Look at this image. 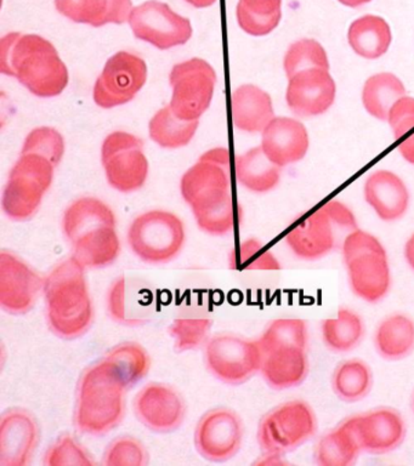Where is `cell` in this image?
I'll return each instance as SVG.
<instances>
[{"mask_svg": "<svg viewBox=\"0 0 414 466\" xmlns=\"http://www.w3.org/2000/svg\"><path fill=\"white\" fill-rule=\"evenodd\" d=\"M318 432V417L303 400L279 404L265 414L257 428V443L265 453L285 455L307 443Z\"/></svg>", "mask_w": 414, "mask_h": 466, "instance_id": "8fae6325", "label": "cell"}, {"mask_svg": "<svg viewBox=\"0 0 414 466\" xmlns=\"http://www.w3.org/2000/svg\"><path fill=\"white\" fill-rule=\"evenodd\" d=\"M129 386L114 360L104 357L86 368L77 389L76 426L90 436H104L117 428L126 413Z\"/></svg>", "mask_w": 414, "mask_h": 466, "instance_id": "277c9868", "label": "cell"}, {"mask_svg": "<svg viewBox=\"0 0 414 466\" xmlns=\"http://www.w3.org/2000/svg\"><path fill=\"white\" fill-rule=\"evenodd\" d=\"M231 111L235 127L246 133L264 131L275 118L270 95L253 84H245L234 91Z\"/></svg>", "mask_w": 414, "mask_h": 466, "instance_id": "484cf974", "label": "cell"}, {"mask_svg": "<svg viewBox=\"0 0 414 466\" xmlns=\"http://www.w3.org/2000/svg\"><path fill=\"white\" fill-rule=\"evenodd\" d=\"M63 228L72 247V258L86 268H104L121 253L117 220L106 203L83 197L65 211Z\"/></svg>", "mask_w": 414, "mask_h": 466, "instance_id": "3957f363", "label": "cell"}, {"mask_svg": "<svg viewBox=\"0 0 414 466\" xmlns=\"http://www.w3.org/2000/svg\"><path fill=\"white\" fill-rule=\"evenodd\" d=\"M187 233L183 221L166 210H150L134 218L128 229V243L141 261L167 264L183 250Z\"/></svg>", "mask_w": 414, "mask_h": 466, "instance_id": "9c48e42d", "label": "cell"}, {"mask_svg": "<svg viewBox=\"0 0 414 466\" xmlns=\"http://www.w3.org/2000/svg\"><path fill=\"white\" fill-rule=\"evenodd\" d=\"M401 80L392 73H378L367 80L362 90V102L370 116L380 120L389 118L395 102L405 96Z\"/></svg>", "mask_w": 414, "mask_h": 466, "instance_id": "d6a6232c", "label": "cell"}, {"mask_svg": "<svg viewBox=\"0 0 414 466\" xmlns=\"http://www.w3.org/2000/svg\"><path fill=\"white\" fill-rule=\"evenodd\" d=\"M245 428L241 418L227 408L207 411L195 430V446L202 458L224 462L241 450Z\"/></svg>", "mask_w": 414, "mask_h": 466, "instance_id": "e0dca14e", "label": "cell"}, {"mask_svg": "<svg viewBox=\"0 0 414 466\" xmlns=\"http://www.w3.org/2000/svg\"><path fill=\"white\" fill-rule=\"evenodd\" d=\"M356 228L352 211L338 200H329L301 218L287 233L286 242L296 257L314 261L343 246L345 237Z\"/></svg>", "mask_w": 414, "mask_h": 466, "instance_id": "ba28073f", "label": "cell"}, {"mask_svg": "<svg viewBox=\"0 0 414 466\" xmlns=\"http://www.w3.org/2000/svg\"><path fill=\"white\" fill-rule=\"evenodd\" d=\"M283 66L288 79L304 69H329L326 50L314 39H300L293 43L287 51Z\"/></svg>", "mask_w": 414, "mask_h": 466, "instance_id": "8d00e7d4", "label": "cell"}, {"mask_svg": "<svg viewBox=\"0 0 414 466\" xmlns=\"http://www.w3.org/2000/svg\"><path fill=\"white\" fill-rule=\"evenodd\" d=\"M388 120L398 140L414 130V98H399L389 112Z\"/></svg>", "mask_w": 414, "mask_h": 466, "instance_id": "7bdbcfd3", "label": "cell"}, {"mask_svg": "<svg viewBox=\"0 0 414 466\" xmlns=\"http://www.w3.org/2000/svg\"><path fill=\"white\" fill-rule=\"evenodd\" d=\"M187 2L191 4L192 6L203 9V7L212 6L214 3L217 2V0H187Z\"/></svg>", "mask_w": 414, "mask_h": 466, "instance_id": "7dc6e473", "label": "cell"}, {"mask_svg": "<svg viewBox=\"0 0 414 466\" xmlns=\"http://www.w3.org/2000/svg\"><path fill=\"white\" fill-rule=\"evenodd\" d=\"M257 344L260 373L274 390L303 384L308 374V324L303 319H281L268 324Z\"/></svg>", "mask_w": 414, "mask_h": 466, "instance_id": "8992f818", "label": "cell"}, {"mask_svg": "<svg viewBox=\"0 0 414 466\" xmlns=\"http://www.w3.org/2000/svg\"><path fill=\"white\" fill-rule=\"evenodd\" d=\"M45 289V280L27 262L12 251L0 254V306L10 315L30 312L39 294Z\"/></svg>", "mask_w": 414, "mask_h": 466, "instance_id": "ac0fdd59", "label": "cell"}, {"mask_svg": "<svg viewBox=\"0 0 414 466\" xmlns=\"http://www.w3.org/2000/svg\"><path fill=\"white\" fill-rule=\"evenodd\" d=\"M236 177L249 191L267 193L278 185L281 167L268 159L260 146L236 157Z\"/></svg>", "mask_w": 414, "mask_h": 466, "instance_id": "83f0119b", "label": "cell"}, {"mask_svg": "<svg viewBox=\"0 0 414 466\" xmlns=\"http://www.w3.org/2000/svg\"><path fill=\"white\" fill-rule=\"evenodd\" d=\"M85 266L75 258L54 268L45 279L46 317L57 337L74 340L89 330L94 319Z\"/></svg>", "mask_w": 414, "mask_h": 466, "instance_id": "5b68a950", "label": "cell"}, {"mask_svg": "<svg viewBox=\"0 0 414 466\" xmlns=\"http://www.w3.org/2000/svg\"><path fill=\"white\" fill-rule=\"evenodd\" d=\"M265 155L278 167L303 159L308 148V131L300 122L287 116H275L263 131Z\"/></svg>", "mask_w": 414, "mask_h": 466, "instance_id": "603a6c76", "label": "cell"}, {"mask_svg": "<svg viewBox=\"0 0 414 466\" xmlns=\"http://www.w3.org/2000/svg\"><path fill=\"white\" fill-rule=\"evenodd\" d=\"M348 284L356 297L369 304L383 300L391 287L390 265L380 240L356 228L341 246Z\"/></svg>", "mask_w": 414, "mask_h": 466, "instance_id": "52a82bcc", "label": "cell"}, {"mask_svg": "<svg viewBox=\"0 0 414 466\" xmlns=\"http://www.w3.org/2000/svg\"><path fill=\"white\" fill-rule=\"evenodd\" d=\"M412 410H413V413H414V396H413V400H412Z\"/></svg>", "mask_w": 414, "mask_h": 466, "instance_id": "681fc988", "label": "cell"}, {"mask_svg": "<svg viewBox=\"0 0 414 466\" xmlns=\"http://www.w3.org/2000/svg\"><path fill=\"white\" fill-rule=\"evenodd\" d=\"M281 6L282 0H239L236 10L239 27L250 35H267L281 21Z\"/></svg>", "mask_w": 414, "mask_h": 466, "instance_id": "e575fe53", "label": "cell"}, {"mask_svg": "<svg viewBox=\"0 0 414 466\" xmlns=\"http://www.w3.org/2000/svg\"><path fill=\"white\" fill-rule=\"evenodd\" d=\"M210 373L228 385H241L260 371L261 350L257 341L234 334H219L206 344Z\"/></svg>", "mask_w": 414, "mask_h": 466, "instance_id": "5bb4252c", "label": "cell"}, {"mask_svg": "<svg viewBox=\"0 0 414 466\" xmlns=\"http://www.w3.org/2000/svg\"><path fill=\"white\" fill-rule=\"evenodd\" d=\"M288 80L287 104L301 118L323 115L336 100V83L328 69H304Z\"/></svg>", "mask_w": 414, "mask_h": 466, "instance_id": "44dd1931", "label": "cell"}, {"mask_svg": "<svg viewBox=\"0 0 414 466\" xmlns=\"http://www.w3.org/2000/svg\"><path fill=\"white\" fill-rule=\"evenodd\" d=\"M232 269H279L281 265L270 250L265 249L257 239L245 240L232 250L230 258Z\"/></svg>", "mask_w": 414, "mask_h": 466, "instance_id": "ab89813d", "label": "cell"}, {"mask_svg": "<svg viewBox=\"0 0 414 466\" xmlns=\"http://www.w3.org/2000/svg\"><path fill=\"white\" fill-rule=\"evenodd\" d=\"M338 2L343 4L345 6L358 7L372 2V0H338Z\"/></svg>", "mask_w": 414, "mask_h": 466, "instance_id": "c3c4849f", "label": "cell"}, {"mask_svg": "<svg viewBox=\"0 0 414 466\" xmlns=\"http://www.w3.org/2000/svg\"><path fill=\"white\" fill-rule=\"evenodd\" d=\"M361 451L354 417H351L319 439L314 458L319 466H351L358 461Z\"/></svg>", "mask_w": 414, "mask_h": 466, "instance_id": "4316f807", "label": "cell"}, {"mask_svg": "<svg viewBox=\"0 0 414 466\" xmlns=\"http://www.w3.org/2000/svg\"><path fill=\"white\" fill-rule=\"evenodd\" d=\"M41 430L24 408H10L0 421V466H26L37 450Z\"/></svg>", "mask_w": 414, "mask_h": 466, "instance_id": "ffe728a7", "label": "cell"}, {"mask_svg": "<svg viewBox=\"0 0 414 466\" xmlns=\"http://www.w3.org/2000/svg\"><path fill=\"white\" fill-rule=\"evenodd\" d=\"M212 326L213 320L206 317H184L174 320L169 334L176 340L177 351H191L208 342Z\"/></svg>", "mask_w": 414, "mask_h": 466, "instance_id": "74e56055", "label": "cell"}, {"mask_svg": "<svg viewBox=\"0 0 414 466\" xmlns=\"http://www.w3.org/2000/svg\"><path fill=\"white\" fill-rule=\"evenodd\" d=\"M106 356L118 367L129 389L143 380L150 370V357L146 350L136 342H123L112 349Z\"/></svg>", "mask_w": 414, "mask_h": 466, "instance_id": "d590c367", "label": "cell"}, {"mask_svg": "<svg viewBox=\"0 0 414 466\" xmlns=\"http://www.w3.org/2000/svg\"><path fill=\"white\" fill-rule=\"evenodd\" d=\"M56 167L45 157L21 155L10 171L3 192V210L14 221L34 217L53 184Z\"/></svg>", "mask_w": 414, "mask_h": 466, "instance_id": "30bf717a", "label": "cell"}, {"mask_svg": "<svg viewBox=\"0 0 414 466\" xmlns=\"http://www.w3.org/2000/svg\"><path fill=\"white\" fill-rule=\"evenodd\" d=\"M0 71L14 76L38 97H56L68 86L70 75L49 40L37 35L14 32L0 43Z\"/></svg>", "mask_w": 414, "mask_h": 466, "instance_id": "7a4b0ae2", "label": "cell"}, {"mask_svg": "<svg viewBox=\"0 0 414 466\" xmlns=\"http://www.w3.org/2000/svg\"><path fill=\"white\" fill-rule=\"evenodd\" d=\"M148 461L144 444L130 436L112 441L104 454L103 464L106 466H143Z\"/></svg>", "mask_w": 414, "mask_h": 466, "instance_id": "b9f144b4", "label": "cell"}, {"mask_svg": "<svg viewBox=\"0 0 414 466\" xmlns=\"http://www.w3.org/2000/svg\"><path fill=\"white\" fill-rule=\"evenodd\" d=\"M409 134V137L399 138V151L407 162L414 164V130Z\"/></svg>", "mask_w": 414, "mask_h": 466, "instance_id": "f6af8a7d", "label": "cell"}, {"mask_svg": "<svg viewBox=\"0 0 414 466\" xmlns=\"http://www.w3.org/2000/svg\"><path fill=\"white\" fill-rule=\"evenodd\" d=\"M108 313L116 322H126V279L119 277L112 284L107 297Z\"/></svg>", "mask_w": 414, "mask_h": 466, "instance_id": "ee69618b", "label": "cell"}, {"mask_svg": "<svg viewBox=\"0 0 414 466\" xmlns=\"http://www.w3.org/2000/svg\"><path fill=\"white\" fill-rule=\"evenodd\" d=\"M136 418L151 431L168 433L179 429L187 417V404L180 393L161 382H151L134 399Z\"/></svg>", "mask_w": 414, "mask_h": 466, "instance_id": "d6986e66", "label": "cell"}, {"mask_svg": "<svg viewBox=\"0 0 414 466\" xmlns=\"http://www.w3.org/2000/svg\"><path fill=\"white\" fill-rule=\"evenodd\" d=\"M101 162L108 184L119 192H136L147 180L148 162L144 142L136 135L126 131L108 135L101 147Z\"/></svg>", "mask_w": 414, "mask_h": 466, "instance_id": "4fadbf2b", "label": "cell"}, {"mask_svg": "<svg viewBox=\"0 0 414 466\" xmlns=\"http://www.w3.org/2000/svg\"><path fill=\"white\" fill-rule=\"evenodd\" d=\"M39 155L48 158L54 167L59 166L65 153L63 135L50 127H35L27 135L21 155Z\"/></svg>", "mask_w": 414, "mask_h": 466, "instance_id": "f35d334b", "label": "cell"}, {"mask_svg": "<svg viewBox=\"0 0 414 466\" xmlns=\"http://www.w3.org/2000/svg\"><path fill=\"white\" fill-rule=\"evenodd\" d=\"M365 198L381 220L395 221L405 215L409 193L398 175L378 170L367 178Z\"/></svg>", "mask_w": 414, "mask_h": 466, "instance_id": "cb8c5ba5", "label": "cell"}, {"mask_svg": "<svg viewBox=\"0 0 414 466\" xmlns=\"http://www.w3.org/2000/svg\"><path fill=\"white\" fill-rule=\"evenodd\" d=\"M128 22L137 39L159 50L184 46L192 36L190 20L180 16L168 4L157 0H148L133 7Z\"/></svg>", "mask_w": 414, "mask_h": 466, "instance_id": "2e32d148", "label": "cell"}, {"mask_svg": "<svg viewBox=\"0 0 414 466\" xmlns=\"http://www.w3.org/2000/svg\"><path fill=\"white\" fill-rule=\"evenodd\" d=\"M230 174V152L217 147L202 155L181 178V195L198 228L208 235L225 236L235 228Z\"/></svg>", "mask_w": 414, "mask_h": 466, "instance_id": "6da1fadb", "label": "cell"}, {"mask_svg": "<svg viewBox=\"0 0 414 466\" xmlns=\"http://www.w3.org/2000/svg\"><path fill=\"white\" fill-rule=\"evenodd\" d=\"M374 345L384 360L405 359L414 350V322L402 313L381 320L374 335Z\"/></svg>", "mask_w": 414, "mask_h": 466, "instance_id": "f1b7e54d", "label": "cell"}, {"mask_svg": "<svg viewBox=\"0 0 414 466\" xmlns=\"http://www.w3.org/2000/svg\"><path fill=\"white\" fill-rule=\"evenodd\" d=\"M372 386V370L361 360H345L334 370L333 391L344 402H358L365 399Z\"/></svg>", "mask_w": 414, "mask_h": 466, "instance_id": "836d02e7", "label": "cell"}, {"mask_svg": "<svg viewBox=\"0 0 414 466\" xmlns=\"http://www.w3.org/2000/svg\"><path fill=\"white\" fill-rule=\"evenodd\" d=\"M322 340L333 352H348L358 348L365 337V324L361 317L348 309H340L337 319L323 320Z\"/></svg>", "mask_w": 414, "mask_h": 466, "instance_id": "1f68e13d", "label": "cell"}, {"mask_svg": "<svg viewBox=\"0 0 414 466\" xmlns=\"http://www.w3.org/2000/svg\"><path fill=\"white\" fill-rule=\"evenodd\" d=\"M348 39L358 56L374 60L383 56L390 46L391 29L384 18L366 15L352 22Z\"/></svg>", "mask_w": 414, "mask_h": 466, "instance_id": "f546056e", "label": "cell"}, {"mask_svg": "<svg viewBox=\"0 0 414 466\" xmlns=\"http://www.w3.org/2000/svg\"><path fill=\"white\" fill-rule=\"evenodd\" d=\"M405 258L407 264L414 271V235L409 237L405 246Z\"/></svg>", "mask_w": 414, "mask_h": 466, "instance_id": "bcb514c9", "label": "cell"}, {"mask_svg": "<svg viewBox=\"0 0 414 466\" xmlns=\"http://www.w3.org/2000/svg\"><path fill=\"white\" fill-rule=\"evenodd\" d=\"M147 80V65L139 55L119 51L108 58L94 86V101L101 108L128 104Z\"/></svg>", "mask_w": 414, "mask_h": 466, "instance_id": "9a60e30c", "label": "cell"}, {"mask_svg": "<svg viewBox=\"0 0 414 466\" xmlns=\"http://www.w3.org/2000/svg\"><path fill=\"white\" fill-rule=\"evenodd\" d=\"M199 120L180 119L170 106L159 109L148 124L152 141L163 148H180L190 144L197 133Z\"/></svg>", "mask_w": 414, "mask_h": 466, "instance_id": "4dcf8cb0", "label": "cell"}, {"mask_svg": "<svg viewBox=\"0 0 414 466\" xmlns=\"http://www.w3.org/2000/svg\"><path fill=\"white\" fill-rule=\"evenodd\" d=\"M46 466H94L96 464L89 451L71 435H63L49 447L45 457Z\"/></svg>", "mask_w": 414, "mask_h": 466, "instance_id": "60d3db41", "label": "cell"}, {"mask_svg": "<svg viewBox=\"0 0 414 466\" xmlns=\"http://www.w3.org/2000/svg\"><path fill=\"white\" fill-rule=\"evenodd\" d=\"M356 435L362 451L373 455L398 450L406 439V422L392 408H377L354 417Z\"/></svg>", "mask_w": 414, "mask_h": 466, "instance_id": "7402d4cb", "label": "cell"}, {"mask_svg": "<svg viewBox=\"0 0 414 466\" xmlns=\"http://www.w3.org/2000/svg\"><path fill=\"white\" fill-rule=\"evenodd\" d=\"M56 6L68 20L93 27L125 24L133 10L132 0H56Z\"/></svg>", "mask_w": 414, "mask_h": 466, "instance_id": "d4e9b609", "label": "cell"}, {"mask_svg": "<svg viewBox=\"0 0 414 466\" xmlns=\"http://www.w3.org/2000/svg\"><path fill=\"white\" fill-rule=\"evenodd\" d=\"M173 95L170 107L180 119L199 120L212 104L217 73L203 58L195 57L174 66L169 76Z\"/></svg>", "mask_w": 414, "mask_h": 466, "instance_id": "7c38bea8", "label": "cell"}]
</instances>
